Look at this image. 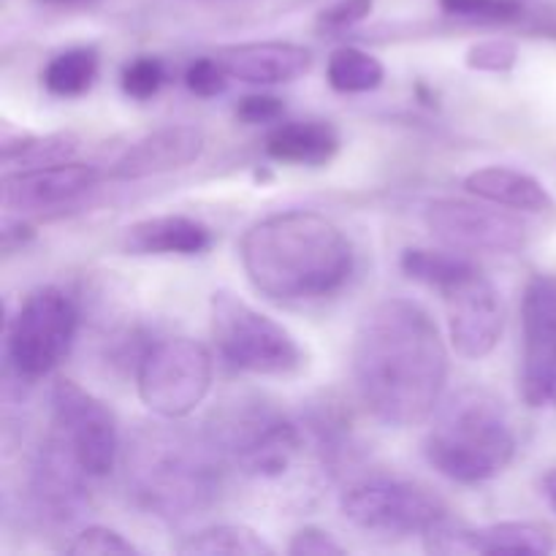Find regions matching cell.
I'll return each mask as SVG.
<instances>
[{
  "instance_id": "obj_17",
  "label": "cell",
  "mask_w": 556,
  "mask_h": 556,
  "mask_svg": "<svg viewBox=\"0 0 556 556\" xmlns=\"http://www.w3.org/2000/svg\"><path fill=\"white\" fill-rule=\"evenodd\" d=\"M210 244V228L185 215L147 217L123 233V248L130 255H199Z\"/></svg>"
},
{
  "instance_id": "obj_22",
  "label": "cell",
  "mask_w": 556,
  "mask_h": 556,
  "mask_svg": "<svg viewBox=\"0 0 556 556\" xmlns=\"http://www.w3.org/2000/svg\"><path fill=\"white\" fill-rule=\"evenodd\" d=\"M326 79L331 90L358 96V92H372L383 85L386 68L375 54L364 52L358 47H340L331 52L326 63Z\"/></svg>"
},
{
  "instance_id": "obj_25",
  "label": "cell",
  "mask_w": 556,
  "mask_h": 556,
  "mask_svg": "<svg viewBox=\"0 0 556 556\" xmlns=\"http://www.w3.org/2000/svg\"><path fill=\"white\" fill-rule=\"evenodd\" d=\"M402 271L410 280L421 282V286L432 288V291H443L448 282L465 275L472 266L470 258L459 253V250H432V248H407L400 258Z\"/></svg>"
},
{
  "instance_id": "obj_20",
  "label": "cell",
  "mask_w": 556,
  "mask_h": 556,
  "mask_svg": "<svg viewBox=\"0 0 556 556\" xmlns=\"http://www.w3.org/2000/svg\"><path fill=\"white\" fill-rule=\"evenodd\" d=\"M525 356H543L556 348V277L535 275L521 299Z\"/></svg>"
},
{
  "instance_id": "obj_26",
  "label": "cell",
  "mask_w": 556,
  "mask_h": 556,
  "mask_svg": "<svg viewBox=\"0 0 556 556\" xmlns=\"http://www.w3.org/2000/svg\"><path fill=\"white\" fill-rule=\"evenodd\" d=\"M521 396L530 407H556V348L543 356L521 358Z\"/></svg>"
},
{
  "instance_id": "obj_7",
  "label": "cell",
  "mask_w": 556,
  "mask_h": 556,
  "mask_svg": "<svg viewBox=\"0 0 556 556\" xmlns=\"http://www.w3.org/2000/svg\"><path fill=\"white\" fill-rule=\"evenodd\" d=\"M215 362L204 342L168 337L141 356L136 372L139 400L166 421L190 416L212 389Z\"/></svg>"
},
{
  "instance_id": "obj_24",
  "label": "cell",
  "mask_w": 556,
  "mask_h": 556,
  "mask_svg": "<svg viewBox=\"0 0 556 556\" xmlns=\"http://www.w3.org/2000/svg\"><path fill=\"white\" fill-rule=\"evenodd\" d=\"M98 76V54L96 49L76 47L68 52H60L43 68L41 81L52 96L76 98L85 96Z\"/></svg>"
},
{
  "instance_id": "obj_4",
  "label": "cell",
  "mask_w": 556,
  "mask_h": 556,
  "mask_svg": "<svg viewBox=\"0 0 556 556\" xmlns=\"http://www.w3.org/2000/svg\"><path fill=\"white\" fill-rule=\"evenodd\" d=\"M424 456L454 483H486L516 456V434L503 402L478 389L451 396L434 413L424 440Z\"/></svg>"
},
{
  "instance_id": "obj_16",
  "label": "cell",
  "mask_w": 556,
  "mask_h": 556,
  "mask_svg": "<svg viewBox=\"0 0 556 556\" xmlns=\"http://www.w3.org/2000/svg\"><path fill=\"white\" fill-rule=\"evenodd\" d=\"M217 58L223 60L231 79L248 85H286L307 74L313 65V52L307 47L288 41L237 43L220 49Z\"/></svg>"
},
{
  "instance_id": "obj_2",
  "label": "cell",
  "mask_w": 556,
  "mask_h": 556,
  "mask_svg": "<svg viewBox=\"0 0 556 556\" xmlns=\"http://www.w3.org/2000/svg\"><path fill=\"white\" fill-rule=\"evenodd\" d=\"M239 258L248 280L275 302H318L353 275V248L320 212L288 210L244 231Z\"/></svg>"
},
{
  "instance_id": "obj_36",
  "label": "cell",
  "mask_w": 556,
  "mask_h": 556,
  "mask_svg": "<svg viewBox=\"0 0 556 556\" xmlns=\"http://www.w3.org/2000/svg\"><path fill=\"white\" fill-rule=\"evenodd\" d=\"M47 5H76V3H90V0H41Z\"/></svg>"
},
{
  "instance_id": "obj_12",
  "label": "cell",
  "mask_w": 556,
  "mask_h": 556,
  "mask_svg": "<svg viewBox=\"0 0 556 556\" xmlns=\"http://www.w3.org/2000/svg\"><path fill=\"white\" fill-rule=\"evenodd\" d=\"M448 337L462 358L481 362L497 348L505 329V309L494 282L476 264L440 291Z\"/></svg>"
},
{
  "instance_id": "obj_5",
  "label": "cell",
  "mask_w": 556,
  "mask_h": 556,
  "mask_svg": "<svg viewBox=\"0 0 556 556\" xmlns=\"http://www.w3.org/2000/svg\"><path fill=\"white\" fill-rule=\"evenodd\" d=\"M206 438L223 459L255 478H277L302 448V432L277 407L255 396H237L217 407Z\"/></svg>"
},
{
  "instance_id": "obj_3",
  "label": "cell",
  "mask_w": 556,
  "mask_h": 556,
  "mask_svg": "<svg viewBox=\"0 0 556 556\" xmlns=\"http://www.w3.org/2000/svg\"><path fill=\"white\" fill-rule=\"evenodd\" d=\"M123 462L134 503L161 519H190L220 497L223 456L206 434L141 424L130 432Z\"/></svg>"
},
{
  "instance_id": "obj_18",
  "label": "cell",
  "mask_w": 556,
  "mask_h": 556,
  "mask_svg": "<svg viewBox=\"0 0 556 556\" xmlns=\"http://www.w3.org/2000/svg\"><path fill=\"white\" fill-rule=\"evenodd\" d=\"M266 155L288 166L320 168L334 161L340 152V136L329 123L320 119H299V123L277 125L266 136Z\"/></svg>"
},
{
  "instance_id": "obj_14",
  "label": "cell",
  "mask_w": 556,
  "mask_h": 556,
  "mask_svg": "<svg viewBox=\"0 0 556 556\" xmlns=\"http://www.w3.org/2000/svg\"><path fill=\"white\" fill-rule=\"evenodd\" d=\"M204 147V130L195 125H166L130 144L112 166V177L136 182V179L157 177V174L179 172L199 161Z\"/></svg>"
},
{
  "instance_id": "obj_29",
  "label": "cell",
  "mask_w": 556,
  "mask_h": 556,
  "mask_svg": "<svg viewBox=\"0 0 556 556\" xmlns=\"http://www.w3.org/2000/svg\"><path fill=\"white\" fill-rule=\"evenodd\" d=\"M467 68L483 71V74H508L519 63V47L508 38H486L467 49Z\"/></svg>"
},
{
  "instance_id": "obj_34",
  "label": "cell",
  "mask_w": 556,
  "mask_h": 556,
  "mask_svg": "<svg viewBox=\"0 0 556 556\" xmlns=\"http://www.w3.org/2000/svg\"><path fill=\"white\" fill-rule=\"evenodd\" d=\"M288 554L293 556H342L345 546L334 541V535H329L320 527H304L288 543Z\"/></svg>"
},
{
  "instance_id": "obj_8",
  "label": "cell",
  "mask_w": 556,
  "mask_h": 556,
  "mask_svg": "<svg viewBox=\"0 0 556 556\" xmlns=\"http://www.w3.org/2000/svg\"><path fill=\"white\" fill-rule=\"evenodd\" d=\"M79 309L74 299L54 286H41L25 296L9 326V362L22 378L52 372L76 340Z\"/></svg>"
},
{
  "instance_id": "obj_21",
  "label": "cell",
  "mask_w": 556,
  "mask_h": 556,
  "mask_svg": "<svg viewBox=\"0 0 556 556\" xmlns=\"http://www.w3.org/2000/svg\"><path fill=\"white\" fill-rule=\"evenodd\" d=\"M478 554H552L556 538L548 527L535 521H500V525L478 527Z\"/></svg>"
},
{
  "instance_id": "obj_11",
  "label": "cell",
  "mask_w": 556,
  "mask_h": 556,
  "mask_svg": "<svg viewBox=\"0 0 556 556\" xmlns=\"http://www.w3.org/2000/svg\"><path fill=\"white\" fill-rule=\"evenodd\" d=\"M429 231L459 253L514 255L527 244V226L497 204L462 199H434L424 210Z\"/></svg>"
},
{
  "instance_id": "obj_9",
  "label": "cell",
  "mask_w": 556,
  "mask_h": 556,
  "mask_svg": "<svg viewBox=\"0 0 556 556\" xmlns=\"http://www.w3.org/2000/svg\"><path fill=\"white\" fill-rule=\"evenodd\" d=\"M340 510L353 527L375 535H424L448 514L427 486L400 478H369L345 489Z\"/></svg>"
},
{
  "instance_id": "obj_1",
  "label": "cell",
  "mask_w": 556,
  "mask_h": 556,
  "mask_svg": "<svg viewBox=\"0 0 556 556\" xmlns=\"http://www.w3.org/2000/svg\"><path fill=\"white\" fill-rule=\"evenodd\" d=\"M353 380L367 410L386 427L427 424L448 380V351L432 315L400 296L367 309L353 340Z\"/></svg>"
},
{
  "instance_id": "obj_23",
  "label": "cell",
  "mask_w": 556,
  "mask_h": 556,
  "mask_svg": "<svg viewBox=\"0 0 556 556\" xmlns=\"http://www.w3.org/2000/svg\"><path fill=\"white\" fill-rule=\"evenodd\" d=\"M179 554H228V556H271L275 548L264 541L255 530L244 525H217L210 530H201L190 535L182 546L177 548Z\"/></svg>"
},
{
  "instance_id": "obj_32",
  "label": "cell",
  "mask_w": 556,
  "mask_h": 556,
  "mask_svg": "<svg viewBox=\"0 0 556 556\" xmlns=\"http://www.w3.org/2000/svg\"><path fill=\"white\" fill-rule=\"evenodd\" d=\"M375 0H340V3L329 5L320 11L318 16V30L320 33H345L356 27L358 22L367 20L372 14Z\"/></svg>"
},
{
  "instance_id": "obj_28",
  "label": "cell",
  "mask_w": 556,
  "mask_h": 556,
  "mask_svg": "<svg viewBox=\"0 0 556 556\" xmlns=\"http://www.w3.org/2000/svg\"><path fill=\"white\" fill-rule=\"evenodd\" d=\"M440 9L451 16L472 22H514L525 5L519 0H440Z\"/></svg>"
},
{
  "instance_id": "obj_35",
  "label": "cell",
  "mask_w": 556,
  "mask_h": 556,
  "mask_svg": "<svg viewBox=\"0 0 556 556\" xmlns=\"http://www.w3.org/2000/svg\"><path fill=\"white\" fill-rule=\"evenodd\" d=\"M541 492L543 497H546V503L556 510V467H552V470L541 478Z\"/></svg>"
},
{
  "instance_id": "obj_33",
  "label": "cell",
  "mask_w": 556,
  "mask_h": 556,
  "mask_svg": "<svg viewBox=\"0 0 556 556\" xmlns=\"http://www.w3.org/2000/svg\"><path fill=\"white\" fill-rule=\"evenodd\" d=\"M233 112H237V119H242L244 125H266L282 117L286 103L277 96H269V92H253V96L239 98Z\"/></svg>"
},
{
  "instance_id": "obj_31",
  "label": "cell",
  "mask_w": 556,
  "mask_h": 556,
  "mask_svg": "<svg viewBox=\"0 0 556 556\" xmlns=\"http://www.w3.org/2000/svg\"><path fill=\"white\" fill-rule=\"evenodd\" d=\"M228 79H231V74H228L220 58H199L185 71V85L199 98H215L226 92Z\"/></svg>"
},
{
  "instance_id": "obj_27",
  "label": "cell",
  "mask_w": 556,
  "mask_h": 556,
  "mask_svg": "<svg viewBox=\"0 0 556 556\" xmlns=\"http://www.w3.org/2000/svg\"><path fill=\"white\" fill-rule=\"evenodd\" d=\"M65 552L74 556H130L139 554V548H136L128 538L119 535L117 530L96 525L81 530L79 535L65 546Z\"/></svg>"
},
{
  "instance_id": "obj_6",
  "label": "cell",
  "mask_w": 556,
  "mask_h": 556,
  "mask_svg": "<svg viewBox=\"0 0 556 556\" xmlns=\"http://www.w3.org/2000/svg\"><path fill=\"white\" fill-rule=\"evenodd\" d=\"M212 337L231 367L266 378H286L304 367L296 337L231 291L212 293Z\"/></svg>"
},
{
  "instance_id": "obj_10",
  "label": "cell",
  "mask_w": 556,
  "mask_h": 556,
  "mask_svg": "<svg viewBox=\"0 0 556 556\" xmlns=\"http://www.w3.org/2000/svg\"><path fill=\"white\" fill-rule=\"evenodd\" d=\"M52 418L63 440L90 478L114 470L119 456L117 416L106 402L92 396L79 383L60 378L52 386Z\"/></svg>"
},
{
  "instance_id": "obj_13",
  "label": "cell",
  "mask_w": 556,
  "mask_h": 556,
  "mask_svg": "<svg viewBox=\"0 0 556 556\" xmlns=\"http://www.w3.org/2000/svg\"><path fill=\"white\" fill-rule=\"evenodd\" d=\"M101 174L87 163L65 161L54 166L20 168L3 177V206L9 212L30 215V212L54 210L90 193Z\"/></svg>"
},
{
  "instance_id": "obj_15",
  "label": "cell",
  "mask_w": 556,
  "mask_h": 556,
  "mask_svg": "<svg viewBox=\"0 0 556 556\" xmlns=\"http://www.w3.org/2000/svg\"><path fill=\"white\" fill-rule=\"evenodd\" d=\"M85 478L90 476L76 462L68 445L60 438H52L33 465V497H36L38 508L49 519H76L87 503Z\"/></svg>"
},
{
  "instance_id": "obj_19",
  "label": "cell",
  "mask_w": 556,
  "mask_h": 556,
  "mask_svg": "<svg viewBox=\"0 0 556 556\" xmlns=\"http://www.w3.org/2000/svg\"><path fill=\"white\" fill-rule=\"evenodd\" d=\"M465 188L489 204L519 212H546L554 206L552 193L541 179L510 166H483L465 177Z\"/></svg>"
},
{
  "instance_id": "obj_30",
  "label": "cell",
  "mask_w": 556,
  "mask_h": 556,
  "mask_svg": "<svg viewBox=\"0 0 556 556\" xmlns=\"http://www.w3.org/2000/svg\"><path fill=\"white\" fill-rule=\"evenodd\" d=\"M166 81V68L157 58H136L123 68V90L125 96L136 98V101H147V98L157 96V90Z\"/></svg>"
}]
</instances>
